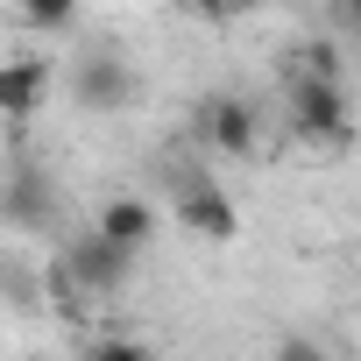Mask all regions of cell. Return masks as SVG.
<instances>
[{
  "label": "cell",
  "instance_id": "cell-1",
  "mask_svg": "<svg viewBox=\"0 0 361 361\" xmlns=\"http://www.w3.org/2000/svg\"><path fill=\"white\" fill-rule=\"evenodd\" d=\"M283 121L305 149H354V114H347V92L340 78H298L283 71Z\"/></svg>",
  "mask_w": 361,
  "mask_h": 361
},
{
  "label": "cell",
  "instance_id": "cell-2",
  "mask_svg": "<svg viewBox=\"0 0 361 361\" xmlns=\"http://www.w3.org/2000/svg\"><path fill=\"white\" fill-rule=\"evenodd\" d=\"M170 213L185 220L199 241H234V234H241V213H234L227 185H220V177H206V170H192V163L170 170Z\"/></svg>",
  "mask_w": 361,
  "mask_h": 361
},
{
  "label": "cell",
  "instance_id": "cell-3",
  "mask_svg": "<svg viewBox=\"0 0 361 361\" xmlns=\"http://www.w3.org/2000/svg\"><path fill=\"white\" fill-rule=\"evenodd\" d=\"M128 262H135V255H128V248H114L99 227H92V234H78V241L57 255V269L71 276V290H78V298H114V290L128 283Z\"/></svg>",
  "mask_w": 361,
  "mask_h": 361
},
{
  "label": "cell",
  "instance_id": "cell-4",
  "mask_svg": "<svg viewBox=\"0 0 361 361\" xmlns=\"http://www.w3.org/2000/svg\"><path fill=\"white\" fill-rule=\"evenodd\" d=\"M199 135H206L213 156H255L262 149V121H255V106L241 92H213L206 114H199Z\"/></svg>",
  "mask_w": 361,
  "mask_h": 361
},
{
  "label": "cell",
  "instance_id": "cell-5",
  "mask_svg": "<svg viewBox=\"0 0 361 361\" xmlns=\"http://www.w3.org/2000/svg\"><path fill=\"white\" fill-rule=\"evenodd\" d=\"M71 99H78L85 114H121V106L135 99V71H128V57L92 50V57L71 71Z\"/></svg>",
  "mask_w": 361,
  "mask_h": 361
},
{
  "label": "cell",
  "instance_id": "cell-6",
  "mask_svg": "<svg viewBox=\"0 0 361 361\" xmlns=\"http://www.w3.org/2000/svg\"><path fill=\"white\" fill-rule=\"evenodd\" d=\"M50 85H57V64L50 57H8V64H0V106H8L15 121H29Z\"/></svg>",
  "mask_w": 361,
  "mask_h": 361
},
{
  "label": "cell",
  "instance_id": "cell-7",
  "mask_svg": "<svg viewBox=\"0 0 361 361\" xmlns=\"http://www.w3.org/2000/svg\"><path fill=\"white\" fill-rule=\"evenodd\" d=\"M114 248H128V255H142L149 241H156V206L149 199H114V206H99V220H92Z\"/></svg>",
  "mask_w": 361,
  "mask_h": 361
},
{
  "label": "cell",
  "instance_id": "cell-8",
  "mask_svg": "<svg viewBox=\"0 0 361 361\" xmlns=\"http://www.w3.org/2000/svg\"><path fill=\"white\" fill-rule=\"evenodd\" d=\"M50 206H57V185H50L36 163H15V170H8V220H15V227H36Z\"/></svg>",
  "mask_w": 361,
  "mask_h": 361
},
{
  "label": "cell",
  "instance_id": "cell-9",
  "mask_svg": "<svg viewBox=\"0 0 361 361\" xmlns=\"http://www.w3.org/2000/svg\"><path fill=\"white\" fill-rule=\"evenodd\" d=\"M283 71H298V78H340V43L312 36V43H298V50L283 57Z\"/></svg>",
  "mask_w": 361,
  "mask_h": 361
},
{
  "label": "cell",
  "instance_id": "cell-10",
  "mask_svg": "<svg viewBox=\"0 0 361 361\" xmlns=\"http://www.w3.org/2000/svg\"><path fill=\"white\" fill-rule=\"evenodd\" d=\"M15 8H22V22L43 29V36H64V29L78 22V0H15Z\"/></svg>",
  "mask_w": 361,
  "mask_h": 361
},
{
  "label": "cell",
  "instance_id": "cell-11",
  "mask_svg": "<svg viewBox=\"0 0 361 361\" xmlns=\"http://www.w3.org/2000/svg\"><path fill=\"white\" fill-rule=\"evenodd\" d=\"M185 8H192L199 22H241V15L262 8V0H185Z\"/></svg>",
  "mask_w": 361,
  "mask_h": 361
},
{
  "label": "cell",
  "instance_id": "cell-12",
  "mask_svg": "<svg viewBox=\"0 0 361 361\" xmlns=\"http://www.w3.org/2000/svg\"><path fill=\"white\" fill-rule=\"evenodd\" d=\"M269 361H333V354H326V340H312V333H283Z\"/></svg>",
  "mask_w": 361,
  "mask_h": 361
},
{
  "label": "cell",
  "instance_id": "cell-13",
  "mask_svg": "<svg viewBox=\"0 0 361 361\" xmlns=\"http://www.w3.org/2000/svg\"><path fill=\"white\" fill-rule=\"evenodd\" d=\"M85 361H156V354H149L142 340H121V333H106V340H99Z\"/></svg>",
  "mask_w": 361,
  "mask_h": 361
},
{
  "label": "cell",
  "instance_id": "cell-14",
  "mask_svg": "<svg viewBox=\"0 0 361 361\" xmlns=\"http://www.w3.org/2000/svg\"><path fill=\"white\" fill-rule=\"evenodd\" d=\"M333 22H340L347 36H361V0H333Z\"/></svg>",
  "mask_w": 361,
  "mask_h": 361
},
{
  "label": "cell",
  "instance_id": "cell-15",
  "mask_svg": "<svg viewBox=\"0 0 361 361\" xmlns=\"http://www.w3.org/2000/svg\"><path fill=\"white\" fill-rule=\"evenodd\" d=\"M354 43H361V36H354Z\"/></svg>",
  "mask_w": 361,
  "mask_h": 361
}]
</instances>
